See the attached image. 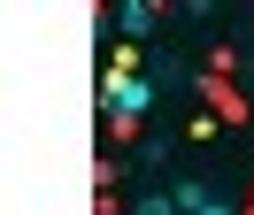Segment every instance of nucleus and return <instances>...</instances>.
<instances>
[{"instance_id":"nucleus-1","label":"nucleus","mask_w":254,"mask_h":215,"mask_svg":"<svg viewBox=\"0 0 254 215\" xmlns=\"http://www.w3.org/2000/svg\"><path fill=\"white\" fill-rule=\"evenodd\" d=\"M146 100H154V85H139L131 69H108V85H100V108H108V115H131V108H146Z\"/></svg>"}]
</instances>
